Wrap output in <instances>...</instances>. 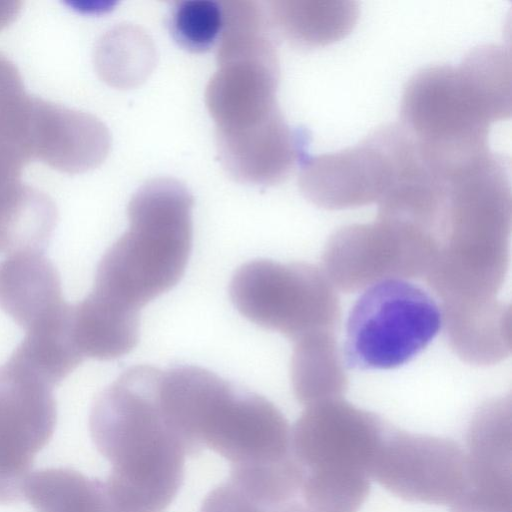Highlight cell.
I'll return each mask as SVG.
<instances>
[{
    "label": "cell",
    "instance_id": "26",
    "mask_svg": "<svg viewBox=\"0 0 512 512\" xmlns=\"http://www.w3.org/2000/svg\"><path fill=\"white\" fill-rule=\"evenodd\" d=\"M71 6L75 7L74 9H77L78 11L86 12V13H93L97 11H106L107 8L110 7L109 3L107 2H70Z\"/></svg>",
    "mask_w": 512,
    "mask_h": 512
},
{
    "label": "cell",
    "instance_id": "19",
    "mask_svg": "<svg viewBox=\"0 0 512 512\" xmlns=\"http://www.w3.org/2000/svg\"><path fill=\"white\" fill-rule=\"evenodd\" d=\"M72 315L73 305L65 302L26 331L9 359L54 388L84 359L74 339Z\"/></svg>",
    "mask_w": 512,
    "mask_h": 512
},
{
    "label": "cell",
    "instance_id": "25",
    "mask_svg": "<svg viewBox=\"0 0 512 512\" xmlns=\"http://www.w3.org/2000/svg\"><path fill=\"white\" fill-rule=\"evenodd\" d=\"M21 10V2L0 0V30L10 25Z\"/></svg>",
    "mask_w": 512,
    "mask_h": 512
},
{
    "label": "cell",
    "instance_id": "11",
    "mask_svg": "<svg viewBox=\"0 0 512 512\" xmlns=\"http://www.w3.org/2000/svg\"><path fill=\"white\" fill-rule=\"evenodd\" d=\"M389 426L374 413L342 398L302 412L290 434V451L303 472L364 473L370 469Z\"/></svg>",
    "mask_w": 512,
    "mask_h": 512
},
{
    "label": "cell",
    "instance_id": "20",
    "mask_svg": "<svg viewBox=\"0 0 512 512\" xmlns=\"http://www.w3.org/2000/svg\"><path fill=\"white\" fill-rule=\"evenodd\" d=\"M74 339L84 357L112 360L129 353L139 335L138 312L90 292L73 305Z\"/></svg>",
    "mask_w": 512,
    "mask_h": 512
},
{
    "label": "cell",
    "instance_id": "5",
    "mask_svg": "<svg viewBox=\"0 0 512 512\" xmlns=\"http://www.w3.org/2000/svg\"><path fill=\"white\" fill-rule=\"evenodd\" d=\"M160 398L187 455L209 448L229 461L231 470L272 465L290 455L291 429L282 412L205 368L163 371Z\"/></svg>",
    "mask_w": 512,
    "mask_h": 512
},
{
    "label": "cell",
    "instance_id": "2",
    "mask_svg": "<svg viewBox=\"0 0 512 512\" xmlns=\"http://www.w3.org/2000/svg\"><path fill=\"white\" fill-rule=\"evenodd\" d=\"M511 112L510 52L484 44L458 66L432 65L416 72L404 87L399 125L423 161L448 176L490 151L491 124Z\"/></svg>",
    "mask_w": 512,
    "mask_h": 512
},
{
    "label": "cell",
    "instance_id": "9",
    "mask_svg": "<svg viewBox=\"0 0 512 512\" xmlns=\"http://www.w3.org/2000/svg\"><path fill=\"white\" fill-rule=\"evenodd\" d=\"M435 252L422 229L377 218L335 231L323 251V271L334 287L351 293L385 280L425 277Z\"/></svg>",
    "mask_w": 512,
    "mask_h": 512
},
{
    "label": "cell",
    "instance_id": "16",
    "mask_svg": "<svg viewBox=\"0 0 512 512\" xmlns=\"http://www.w3.org/2000/svg\"><path fill=\"white\" fill-rule=\"evenodd\" d=\"M440 310L445 339L462 361L489 366L510 356V304L496 298L445 302Z\"/></svg>",
    "mask_w": 512,
    "mask_h": 512
},
{
    "label": "cell",
    "instance_id": "1",
    "mask_svg": "<svg viewBox=\"0 0 512 512\" xmlns=\"http://www.w3.org/2000/svg\"><path fill=\"white\" fill-rule=\"evenodd\" d=\"M218 69L205 91L226 172L243 183L273 185L306 157L308 135L290 127L276 101L279 63L266 27L224 30Z\"/></svg>",
    "mask_w": 512,
    "mask_h": 512
},
{
    "label": "cell",
    "instance_id": "13",
    "mask_svg": "<svg viewBox=\"0 0 512 512\" xmlns=\"http://www.w3.org/2000/svg\"><path fill=\"white\" fill-rule=\"evenodd\" d=\"M370 478L402 500L451 505L465 486V451L449 438L389 426Z\"/></svg>",
    "mask_w": 512,
    "mask_h": 512
},
{
    "label": "cell",
    "instance_id": "23",
    "mask_svg": "<svg viewBox=\"0 0 512 512\" xmlns=\"http://www.w3.org/2000/svg\"><path fill=\"white\" fill-rule=\"evenodd\" d=\"M157 61L155 44L141 27L122 23L98 40L94 65L98 76L111 87L129 89L142 84Z\"/></svg>",
    "mask_w": 512,
    "mask_h": 512
},
{
    "label": "cell",
    "instance_id": "4",
    "mask_svg": "<svg viewBox=\"0 0 512 512\" xmlns=\"http://www.w3.org/2000/svg\"><path fill=\"white\" fill-rule=\"evenodd\" d=\"M511 227L509 160L489 151L448 177L424 277L441 303L496 298L509 269Z\"/></svg>",
    "mask_w": 512,
    "mask_h": 512
},
{
    "label": "cell",
    "instance_id": "8",
    "mask_svg": "<svg viewBox=\"0 0 512 512\" xmlns=\"http://www.w3.org/2000/svg\"><path fill=\"white\" fill-rule=\"evenodd\" d=\"M229 293L245 318L293 341L315 331L335 332L340 323L335 287L313 264L249 261L235 271Z\"/></svg>",
    "mask_w": 512,
    "mask_h": 512
},
{
    "label": "cell",
    "instance_id": "7",
    "mask_svg": "<svg viewBox=\"0 0 512 512\" xmlns=\"http://www.w3.org/2000/svg\"><path fill=\"white\" fill-rule=\"evenodd\" d=\"M441 329V310L422 287L403 279L376 283L348 315L343 363L349 369L387 370L411 361Z\"/></svg>",
    "mask_w": 512,
    "mask_h": 512
},
{
    "label": "cell",
    "instance_id": "22",
    "mask_svg": "<svg viewBox=\"0 0 512 512\" xmlns=\"http://www.w3.org/2000/svg\"><path fill=\"white\" fill-rule=\"evenodd\" d=\"M23 498L35 512H119L105 482L69 468H46L31 473Z\"/></svg>",
    "mask_w": 512,
    "mask_h": 512
},
{
    "label": "cell",
    "instance_id": "10",
    "mask_svg": "<svg viewBox=\"0 0 512 512\" xmlns=\"http://www.w3.org/2000/svg\"><path fill=\"white\" fill-rule=\"evenodd\" d=\"M412 148L399 124L384 126L353 147L307 156L301 162L300 191L327 210L378 203L397 182Z\"/></svg>",
    "mask_w": 512,
    "mask_h": 512
},
{
    "label": "cell",
    "instance_id": "21",
    "mask_svg": "<svg viewBox=\"0 0 512 512\" xmlns=\"http://www.w3.org/2000/svg\"><path fill=\"white\" fill-rule=\"evenodd\" d=\"M294 343L291 382L298 402L309 406L341 398L347 390L348 378L334 332H311Z\"/></svg>",
    "mask_w": 512,
    "mask_h": 512
},
{
    "label": "cell",
    "instance_id": "14",
    "mask_svg": "<svg viewBox=\"0 0 512 512\" xmlns=\"http://www.w3.org/2000/svg\"><path fill=\"white\" fill-rule=\"evenodd\" d=\"M466 480L450 512H511V397L487 400L467 431Z\"/></svg>",
    "mask_w": 512,
    "mask_h": 512
},
{
    "label": "cell",
    "instance_id": "6",
    "mask_svg": "<svg viewBox=\"0 0 512 512\" xmlns=\"http://www.w3.org/2000/svg\"><path fill=\"white\" fill-rule=\"evenodd\" d=\"M193 204L187 187L174 178L143 184L127 207L129 227L102 256L91 292L139 312L176 285L191 252Z\"/></svg>",
    "mask_w": 512,
    "mask_h": 512
},
{
    "label": "cell",
    "instance_id": "15",
    "mask_svg": "<svg viewBox=\"0 0 512 512\" xmlns=\"http://www.w3.org/2000/svg\"><path fill=\"white\" fill-rule=\"evenodd\" d=\"M28 144L32 160L62 173L78 174L103 163L111 135L92 114L34 97Z\"/></svg>",
    "mask_w": 512,
    "mask_h": 512
},
{
    "label": "cell",
    "instance_id": "3",
    "mask_svg": "<svg viewBox=\"0 0 512 512\" xmlns=\"http://www.w3.org/2000/svg\"><path fill=\"white\" fill-rule=\"evenodd\" d=\"M162 372L128 368L91 408L90 435L111 465L104 482L119 512H164L183 483L187 453L161 404Z\"/></svg>",
    "mask_w": 512,
    "mask_h": 512
},
{
    "label": "cell",
    "instance_id": "18",
    "mask_svg": "<svg viewBox=\"0 0 512 512\" xmlns=\"http://www.w3.org/2000/svg\"><path fill=\"white\" fill-rule=\"evenodd\" d=\"M270 21L290 43L300 47L329 45L355 27L359 6L355 1L277 0L269 3Z\"/></svg>",
    "mask_w": 512,
    "mask_h": 512
},
{
    "label": "cell",
    "instance_id": "24",
    "mask_svg": "<svg viewBox=\"0 0 512 512\" xmlns=\"http://www.w3.org/2000/svg\"><path fill=\"white\" fill-rule=\"evenodd\" d=\"M169 24L173 38L182 48L206 52L221 35L222 5L213 0L179 1L172 9Z\"/></svg>",
    "mask_w": 512,
    "mask_h": 512
},
{
    "label": "cell",
    "instance_id": "17",
    "mask_svg": "<svg viewBox=\"0 0 512 512\" xmlns=\"http://www.w3.org/2000/svg\"><path fill=\"white\" fill-rule=\"evenodd\" d=\"M65 301L60 275L43 253H19L0 263V308L26 331Z\"/></svg>",
    "mask_w": 512,
    "mask_h": 512
},
{
    "label": "cell",
    "instance_id": "12",
    "mask_svg": "<svg viewBox=\"0 0 512 512\" xmlns=\"http://www.w3.org/2000/svg\"><path fill=\"white\" fill-rule=\"evenodd\" d=\"M53 387L8 359L0 365V504L23 498L33 460L53 435Z\"/></svg>",
    "mask_w": 512,
    "mask_h": 512
}]
</instances>
